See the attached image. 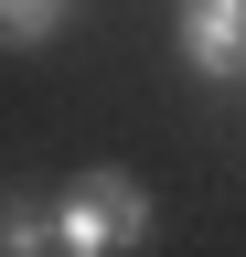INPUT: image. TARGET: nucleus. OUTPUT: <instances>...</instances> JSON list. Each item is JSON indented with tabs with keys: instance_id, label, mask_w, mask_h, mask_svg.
<instances>
[{
	"instance_id": "nucleus-1",
	"label": "nucleus",
	"mask_w": 246,
	"mask_h": 257,
	"mask_svg": "<svg viewBox=\"0 0 246 257\" xmlns=\"http://www.w3.org/2000/svg\"><path fill=\"white\" fill-rule=\"evenodd\" d=\"M54 214H65V257H118V246H150V193L129 172H75L54 193Z\"/></svg>"
},
{
	"instance_id": "nucleus-2",
	"label": "nucleus",
	"mask_w": 246,
	"mask_h": 257,
	"mask_svg": "<svg viewBox=\"0 0 246 257\" xmlns=\"http://www.w3.org/2000/svg\"><path fill=\"white\" fill-rule=\"evenodd\" d=\"M182 64H193V75H246V0H182Z\"/></svg>"
},
{
	"instance_id": "nucleus-3",
	"label": "nucleus",
	"mask_w": 246,
	"mask_h": 257,
	"mask_svg": "<svg viewBox=\"0 0 246 257\" xmlns=\"http://www.w3.org/2000/svg\"><path fill=\"white\" fill-rule=\"evenodd\" d=\"M0 257H65V214L43 193H0Z\"/></svg>"
},
{
	"instance_id": "nucleus-4",
	"label": "nucleus",
	"mask_w": 246,
	"mask_h": 257,
	"mask_svg": "<svg viewBox=\"0 0 246 257\" xmlns=\"http://www.w3.org/2000/svg\"><path fill=\"white\" fill-rule=\"evenodd\" d=\"M65 22H75V0H0V43H11V54L22 43H54Z\"/></svg>"
}]
</instances>
